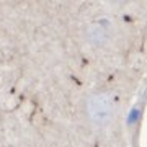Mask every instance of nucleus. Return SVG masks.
<instances>
[{
    "label": "nucleus",
    "instance_id": "f257e3e1",
    "mask_svg": "<svg viewBox=\"0 0 147 147\" xmlns=\"http://www.w3.org/2000/svg\"><path fill=\"white\" fill-rule=\"evenodd\" d=\"M88 115L93 123L106 124L113 116V100L108 95H95L88 101Z\"/></svg>",
    "mask_w": 147,
    "mask_h": 147
},
{
    "label": "nucleus",
    "instance_id": "f03ea898",
    "mask_svg": "<svg viewBox=\"0 0 147 147\" xmlns=\"http://www.w3.org/2000/svg\"><path fill=\"white\" fill-rule=\"evenodd\" d=\"M139 118H141V110H139L137 106H134V108L129 111V116H127V124H132V123H136Z\"/></svg>",
    "mask_w": 147,
    "mask_h": 147
}]
</instances>
